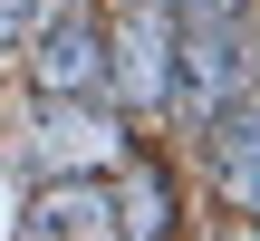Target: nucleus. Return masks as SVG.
<instances>
[{
    "mask_svg": "<svg viewBox=\"0 0 260 241\" xmlns=\"http://www.w3.org/2000/svg\"><path fill=\"white\" fill-rule=\"evenodd\" d=\"M29 232L39 241H116V193H96V184H48L39 203H29Z\"/></svg>",
    "mask_w": 260,
    "mask_h": 241,
    "instance_id": "nucleus-3",
    "label": "nucleus"
},
{
    "mask_svg": "<svg viewBox=\"0 0 260 241\" xmlns=\"http://www.w3.org/2000/svg\"><path fill=\"white\" fill-rule=\"evenodd\" d=\"M193 10H222V19H241V10H251V0H193Z\"/></svg>",
    "mask_w": 260,
    "mask_h": 241,
    "instance_id": "nucleus-9",
    "label": "nucleus"
},
{
    "mask_svg": "<svg viewBox=\"0 0 260 241\" xmlns=\"http://www.w3.org/2000/svg\"><path fill=\"white\" fill-rule=\"evenodd\" d=\"M106 145H116V135H106L96 116H48V135H39V155H48V164H58V155H68V164H87V155H106Z\"/></svg>",
    "mask_w": 260,
    "mask_h": 241,
    "instance_id": "nucleus-6",
    "label": "nucleus"
},
{
    "mask_svg": "<svg viewBox=\"0 0 260 241\" xmlns=\"http://www.w3.org/2000/svg\"><path fill=\"white\" fill-rule=\"evenodd\" d=\"M116 77H125L135 106H154V97L174 87V10H164V0H135V19H125V39H116Z\"/></svg>",
    "mask_w": 260,
    "mask_h": 241,
    "instance_id": "nucleus-2",
    "label": "nucleus"
},
{
    "mask_svg": "<svg viewBox=\"0 0 260 241\" xmlns=\"http://www.w3.org/2000/svg\"><path fill=\"white\" fill-rule=\"evenodd\" d=\"M116 232H125V241H164V174H154V164L125 174V193H116Z\"/></svg>",
    "mask_w": 260,
    "mask_h": 241,
    "instance_id": "nucleus-5",
    "label": "nucleus"
},
{
    "mask_svg": "<svg viewBox=\"0 0 260 241\" xmlns=\"http://www.w3.org/2000/svg\"><path fill=\"white\" fill-rule=\"evenodd\" d=\"M29 19H39V0H0V58H19V39H29Z\"/></svg>",
    "mask_w": 260,
    "mask_h": 241,
    "instance_id": "nucleus-8",
    "label": "nucleus"
},
{
    "mask_svg": "<svg viewBox=\"0 0 260 241\" xmlns=\"http://www.w3.org/2000/svg\"><path fill=\"white\" fill-rule=\"evenodd\" d=\"M183 77H193V97L212 106V97H241V77H251V39H241V19H203L193 39H183Z\"/></svg>",
    "mask_w": 260,
    "mask_h": 241,
    "instance_id": "nucleus-4",
    "label": "nucleus"
},
{
    "mask_svg": "<svg viewBox=\"0 0 260 241\" xmlns=\"http://www.w3.org/2000/svg\"><path fill=\"white\" fill-rule=\"evenodd\" d=\"M251 116H232V126H222V174H232V203H251Z\"/></svg>",
    "mask_w": 260,
    "mask_h": 241,
    "instance_id": "nucleus-7",
    "label": "nucleus"
},
{
    "mask_svg": "<svg viewBox=\"0 0 260 241\" xmlns=\"http://www.w3.org/2000/svg\"><path fill=\"white\" fill-rule=\"evenodd\" d=\"M39 39H19L29 48V68H39V87L48 97H77V87H96V29H87V10L77 0H39V19H29Z\"/></svg>",
    "mask_w": 260,
    "mask_h": 241,
    "instance_id": "nucleus-1",
    "label": "nucleus"
}]
</instances>
